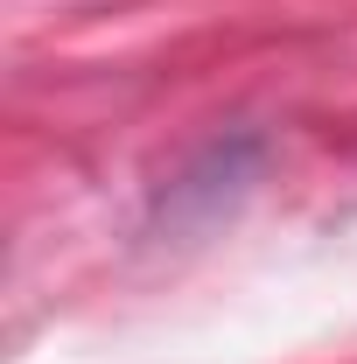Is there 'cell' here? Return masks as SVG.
<instances>
[]
</instances>
